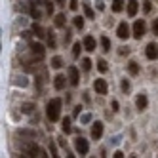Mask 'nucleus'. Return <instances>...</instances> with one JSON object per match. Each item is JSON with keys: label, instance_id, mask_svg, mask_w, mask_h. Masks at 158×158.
I'll use <instances>...</instances> for the list:
<instances>
[{"label": "nucleus", "instance_id": "11", "mask_svg": "<svg viewBox=\"0 0 158 158\" xmlns=\"http://www.w3.org/2000/svg\"><path fill=\"white\" fill-rule=\"evenodd\" d=\"M82 44H84V50H86V52H95V48H97L95 38H94V36H89V35L84 38V42H82Z\"/></svg>", "mask_w": 158, "mask_h": 158}, {"label": "nucleus", "instance_id": "24", "mask_svg": "<svg viewBox=\"0 0 158 158\" xmlns=\"http://www.w3.org/2000/svg\"><path fill=\"white\" fill-rule=\"evenodd\" d=\"M50 63H52V69H61V67H63V59L59 57V55H55Z\"/></svg>", "mask_w": 158, "mask_h": 158}, {"label": "nucleus", "instance_id": "7", "mask_svg": "<svg viewBox=\"0 0 158 158\" xmlns=\"http://www.w3.org/2000/svg\"><path fill=\"white\" fill-rule=\"evenodd\" d=\"M145 53H147V57H149L151 61H156L158 59V44H154V42H151L149 46H147V50H145Z\"/></svg>", "mask_w": 158, "mask_h": 158}, {"label": "nucleus", "instance_id": "31", "mask_svg": "<svg viewBox=\"0 0 158 158\" xmlns=\"http://www.w3.org/2000/svg\"><path fill=\"white\" fill-rule=\"evenodd\" d=\"M151 8H152V4L149 2V0H145V2H143V12H145V14H149V12H151Z\"/></svg>", "mask_w": 158, "mask_h": 158}, {"label": "nucleus", "instance_id": "6", "mask_svg": "<svg viewBox=\"0 0 158 158\" xmlns=\"http://www.w3.org/2000/svg\"><path fill=\"white\" fill-rule=\"evenodd\" d=\"M94 89H95V94L105 95V94H107V89H109V86H107V82L103 80V78H97V80L94 82Z\"/></svg>", "mask_w": 158, "mask_h": 158}, {"label": "nucleus", "instance_id": "19", "mask_svg": "<svg viewBox=\"0 0 158 158\" xmlns=\"http://www.w3.org/2000/svg\"><path fill=\"white\" fill-rule=\"evenodd\" d=\"M82 48H84V44H80V42H76L74 46H73V57H74V59H78V57H80V52H82Z\"/></svg>", "mask_w": 158, "mask_h": 158}, {"label": "nucleus", "instance_id": "33", "mask_svg": "<svg viewBox=\"0 0 158 158\" xmlns=\"http://www.w3.org/2000/svg\"><path fill=\"white\" fill-rule=\"evenodd\" d=\"M69 8L73 10V12H76V10H78V0H71V4H69Z\"/></svg>", "mask_w": 158, "mask_h": 158}, {"label": "nucleus", "instance_id": "34", "mask_svg": "<svg viewBox=\"0 0 158 158\" xmlns=\"http://www.w3.org/2000/svg\"><path fill=\"white\" fill-rule=\"evenodd\" d=\"M50 154H52V156H57V149H55L53 143H50Z\"/></svg>", "mask_w": 158, "mask_h": 158}, {"label": "nucleus", "instance_id": "41", "mask_svg": "<svg viewBox=\"0 0 158 158\" xmlns=\"http://www.w3.org/2000/svg\"><path fill=\"white\" fill-rule=\"evenodd\" d=\"M114 156H116V158H122V156H124V152H122V151H116V152H114Z\"/></svg>", "mask_w": 158, "mask_h": 158}, {"label": "nucleus", "instance_id": "39", "mask_svg": "<svg viewBox=\"0 0 158 158\" xmlns=\"http://www.w3.org/2000/svg\"><path fill=\"white\" fill-rule=\"evenodd\" d=\"M80 114V107H74V112H73V116H78Z\"/></svg>", "mask_w": 158, "mask_h": 158}, {"label": "nucleus", "instance_id": "32", "mask_svg": "<svg viewBox=\"0 0 158 158\" xmlns=\"http://www.w3.org/2000/svg\"><path fill=\"white\" fill-rule=\"evenodd\" d=\"M71 36H73V32H71L69 29H65V38H63V42L69 44V42H71Z\"/></svg>", "mask_w": 158, "mask_h": 158}, {"label": "nucleus", "instance_id": "38", "mask_svg": "<svg viewBox=\"0 0 158 158\" xmlns=\"http://www.w3.org/2000/svg\"><path fill=\"white\" fill-rule=\"evenodd\" d=\"M110 105H112V110H114V112L118 110V101H116V99H114V101H112V103H110Z\"/></svg>", "mask_w": 158, "mask_h": 158}, {"label": "nucleus", "instance_id": "4", "mask_svg": "<svg viewBox=\"0 0 158 158\" xmlns=\"http://www.w3.org/2000/svg\"><path fill=\"white\" fill-rule=\"evenodd\" d=\"M74 149H76V152L80 154V156H86L88 151H89V145H88V141H86L84 137H76V141H74Z\"/></svg>", "mask_w": 158, "mask_h": 158}, {"label": "nucleus", "instance_id": "27", "mask_svg": "<svg viewBox=\"0 0 158 158\" xmlns=\"http://www.w3.org/2000/svg\"><path fill=\"white\" fill-rule=\"evenodd\" d=\"M74 27H76V29H80V31L84 29V17H82V15L74 17Z\"/></svg>", "mask_w": 158, "mask_h": 158}, {"label": "nucleus", "instance_id": "35", "mask_svg": "<svg viewBox=\"0 0 158 158\" xmlns=\"http://www.w3.org/2000/svg\"><path fill=\"white\" fill-rule=\"evenodd\" d=\"M152 32L158 36V19H154V21H152Z\"/></svg>", "mask_w": 158, "mask_h": 158}, {"label": "nucleus", "instance_id": "14", "mask_svg": "<svg viewBox=\"0 0 158 158\" xmlns=\"http://www.w3.org/2000/svg\"><path fill=\"white\" fill-rule=\"evenodd\" d=\"M53 86H55V89H65V86H67V78L63 76V74H57L53 78Z\"/></svg>", "mask_w": 158, "mask_h": 158}, {"label": "nucleus", "instance_id": "42", "mask_svg": "<svg viewBox=\"0 0 158 158\" xmlns=\"http://www.w3.org/2000/svg\"><path fill=\"white\" fill-rule=\"evenodd\" d=\"M57 4H65V0H57Z\"/></svg>", "mask_w": 158, "mask_h": 158}, {"label": "nucleus", "instance_id": "20", "mask_svg": "<svg viewBox=\"0 0 158 158\" xmlns=\"http://www.w3.org/2000/svg\"><path fill=\"white\" fill-rule=\"evenodd\" d=\"M61 130H63V133H71V131H73L71 118H65V120H63V124H61Z\"/></svg>", "mask_w": 158, "mask_h": 158}, {"label": "nucleus", "instance_id": "2", "mask_svg": "<svg viewBox=\"0 0 158 158\" xmlns=\"http://www.w3.org/2000/svg\"><path fill=\"white\" fill-rule=\"evenodd\" d=\"M23 154H25V156H48V154H46V151L40 149V147H38V145H35V143L25 145V147H23Z\"/></svg>", "mask_w": 158, "mask_h": 158}, {"label": "nucleus", "instance_id": "13", "mask_svg": "<svg viewBox=\"0 0 158 158\" xmlns=\"http://www.w3.org/2000/svg\"><path fill=\"white\" fill-rule=\"evenodd\" d=\"M137 10H139V2H137V0H128V15L135 17Z\"/></svg>", "mask_w": 158, "mask_h": 158}, {"label": "nucleus", "instance_id": "29", "mask_svg": "<svg viewBox=\"0 0 158 158\" xmlns=\"http://www.w3.org/2000/svg\"><path fill=\"white\" fill-rule=\"evenodd\" d=\"M80 63H82V71H86V73H88L89 69H92V61H89L88 57H84V59H82Z\"/></svg>", "mask_w": 158, "mask_h": 158}, {"label": "nucleus", "instance_id": "9", "mask_svg": "<svg viewBox=\"0 0 158 158\" xmlns=\"http://www.w3.org/2000/svg\"><path fill=\"white\" fill-rule=\"evenodd\" d=\"M116 35H118V38H120V40H126V38H130V27H128V23H126V21H122V23L118 25Z\"/></svg>", "mask_w": 158, "mask_h": 158}, {"label": "nucleus", "instance_id": "16", "mask_svg": "<svg viewBox=\"0 0 158 158\" xmlns=\"http://www.w3.org/2000/svg\"><path fill=\"white\" fill-rule=\"evenodd\" d=\"M128 73L131 76H137L139 74V65H137V61H130L128 63Z\"/></svg>", "mask_w": 158, "mask_h": 158}, {"label": "nucleus", "instance_id": "18", "mask_svg": "<svg viewBox=\"0 0 158 158\" xmlns=\"http://www.w3.org/2000/svg\"><path fill=\"white\" fill-rule=\"evenodd\" d=\"M21 110H23L25 114H31V112L36 110V105L35 103H23V105H21Z\"/></svg>", "mask_w": 158, "mask_h": 158}, {"label": "nucleus", "instance_id": "37", "mask_svg": "<svg viewBox=\"0 0 158 158\" xmlns=\"http://www.w3.org/2000/svg\"><path fill=\"white\" fill-rule=\"evenodd\" d=\"M95 6H97V10H103L105 6H103V0H95Z\"/></svg>", "mask_w": 158, "mask_h": 158}, {"label": "nucleus", "instance_id": "36", "mask_svg": "<svg viewBox=\"0 0 158 158\" xmlns=\"http://www.w3.org/2000/svg\"><path fill=\"white\" fill-rule=\"evenodd\" d=\"M118 53H120V55H128V53H130V50H128V48H120V50H118Z\"/></svg>", "mask_w": 158, "mask_h": 158}, {"label": "nucleus", "instance_id": "3", "mask_svg": "<svg viewBox=\"0 0 158 158\" xmlns=\"http://www.w3.org/2000/svg\"><path fill=\"white\" fill-rule=\"evenodd\" d=\"M145 32H147V25H145V21H143V19L135 21V23H133V38L141 40V38L145 36Z\"/></svg>", "mask_w": 158, "mask_h": 158}, {"label": "nucleus", "instance_id": "26", "mask_svg": "<svg viewBox=\"0 0 158 158\" xmlns=\"http://www.w3.org/2000/svg\"><path fill=\"white\" fill-rule=\"evenodd\" d=\"M44 8H46V14H48V15L53 14V4H52V0H44Z\"/></svg>", "mask_w": 158, "mask_h": 158}, {"label": "nucleus", "instance_id": "12", "mask_svg": "<svg viewBox=\"0 0 158 158\" xmlns=\"http://www.w3.org/2000/svg\"><path fill=\"white\" fill-rule=\"evenodd\" d=\"M147 105H149V99H147V95H145V94H139L137 99H135V107H137L139 110H145Z\"/></svg>", "mask_w": 158, "mask_h": 158}, {"label": "nucleus", "instance_id": "15", "mask_svg": "<svg viewBox=\"0 0 158 158\" xmlns=\"http://www.w3.org/2000/svg\"><path fill=\"white\" fill-rule=\"evenodd\" d=\"M46 32L48 31H44L38 23H35V25H32V35H35V36H38V38H44V36H46Z\"/></svg>", "mask_w": 158, "mask_h": 158}, {"label": "nucleus", "instance_id": "28", "mask_svg": "<svg viewBox=\"0 0 158 158\" xmlns=\"http://www.w3.org/2000/svg\"><path fill=\"white\" fill-rule=\"evenodd\" d=\"M84 14H86V17H89V19H95V14H94V10L89 8L88 4H84Z\"/></svg>", "mask_w": 158, "mask_h": 158}, {"label": "nucleus", "instance_id": "22", "mask_svg": "<svg viewBox=\"0 0 158 158\" xmlns=\"http://www.w3.org/2000/svg\"><path fill=\"white\" fill-rule=\"evenodd\" d=\"M124 10V0H112V12H122Z\"/></svg>", "mask_w": 158, "mask_h": 158}, {"label": "nucleus", "instance_id": "1", "mask_svg": "<svg viewBox=\"0 0 158 158\" xmlns=\"http://www.w3.org/2000/svg\"><path fill=\"white\" fill-rule=\"evenodd\" d=\"M46 116L50 122H57L61 116V99H50L46 105Z\"/></svg>", "mask_w": 158, "mask_h": 158}, {"label": "nucleus", "instance_id": "23", "mask_svg": "<svg viewBox=\"0 0 158 158\" xmlns=\"http://www.w3.org/2000/svg\"><path fill=\"white\" fill-rule=\"evenodd\" d=\"M101 46H103V52H110V48H112V44H110L109 36H101Z\"/></svg>", "mask_w": 158, "mask_h": 158}, {"label": "nucleus", "instance_id": "5", "mask_svg": "<svg viewBox=\"0 0 158 158\" xmlns=\"http://www.w3.org/2000/svg\"><path fill=\"white\" fill-rule=\"evenodd\" d=\"M31 53H32V57H36L38 61H42L44 59V52H46V50H44V46H42V44L40 42H31Z\"/></svg>", "mask_w": 158, "mask_h": 158}, {"label": "nucleus", "instance_id": "30", "mask_svg": "<svg viewBox=\"0 0 158 158\" xmlns=\"http://www.w3.org/2000/svg\"><path fill=\"white\" fill-rule=\"evenodd\" d=\"M120 88H122V92H124V94H128L131 86H130V82H128V80H122V82H120Z\"/></svg>", "mask_w": 158, "mask_h": 158}, {"label": "nucleus", "instance_id": "10", "mask_svg": "<svg viewBox=\"0 0 158 158\" xmlns=\"http://www.w3.org/2000/svg\"><path fill=\"white\" fill-rule=\"evenodd\" d=\"M101 135H103V122H94L92 126V139H101Z\"/></svg>", "mask_w": 158, "mask_h": 158}, {"label": "nucleus", "instance_id": "17", "mask_svg": "<svg viewBox=\"0 0 158 158\" xmlns=\"http://www.w3.org/2000/svg\"><path fill=\"white\" fill-rule=\"evenodd\" d=\"M67 25V17L65 14H59V15H55V27H59V29H65Z\"/></svg>", "mask_w": 158, "mask_h": 158}, {"label": "nucleus", "instance_id": "21", "mask_svg": "<svg viewBox=\"0 0 158 158\" xmlns=\"http://www.w3.org/2000/svg\"><path fill=\"white\" fill-rule=\"evenodd\" d=\"M46 40H48V46H50V50H53V48H55V35H53V31H48Z\"/></svg>", "mask_w": 158, "mask_h": 158}, {"label": "nucleus", "instance_id": "25", "mask_svg": "<svg viewBox=\"0 0 158 158\" xmlns=\"http://www.w3.org/2000/svg\"><path fill=\"white\" fill-rule=\"evenodd\" d=\"M97 69H99L101 73H107V69H109L107 61H105V59H99V61H97Z\"/></svg>", "mask_w": 158, "mask_h": 158}, {"label": "nucleus", "instance_id": "40", "mask_svg": "<svg viewBox=\"0 0 158 158\" xmlns=\"http://www.w3.org/2000/svg\"><path fill=\"white\" fill-rule=\"evenodd\" d=\"M89 120H92V116H89V114H84L82 116V122H89Z\"/></svg>", "mask_w": 158, "mask_h": 158}, {"label": "nucleus", "instance_id": "8", "mask_svg": "<svg viewBox=\"0 0 158 158\" xmlns=\"http://www.w3.org/2000/svg\"><path fill=\"white\" fill-rule=\"evenodd\" d=\"M69 82H71V86L80 84V73H78L76 67H69Z\"/></svg>", "mask_w": 158, "mask_h": 158}]
</instances>
